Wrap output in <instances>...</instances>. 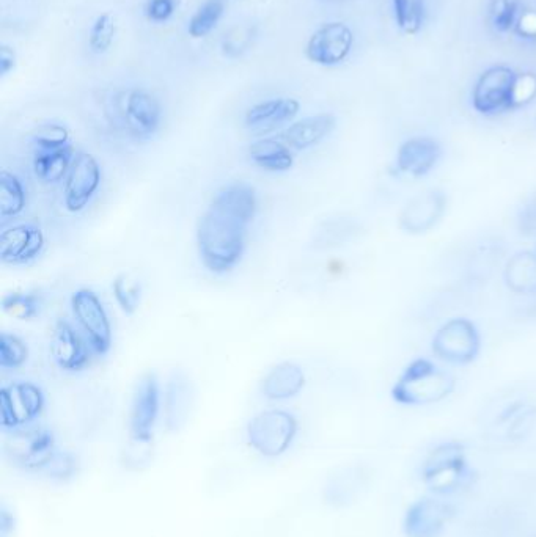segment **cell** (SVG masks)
I'll return each instance as SVG.
<instances>
[{"instance_id": "cb8c5ba5", "label": "cell", "mask_w": 536, "mask_h": 537, "mask_svg": "<svg viewBox=\"0 0 536 537\" xmlns=\"http://www.w3.org/2000/svg\"><path fill=\"white\" fill-rule=\"evenodd\" d=\"M503 282L518 296H536L535 252L524 250L511 255L503 269Z\"/></svg>"}, {"instance_id": "1f68e13d", "label": "cell", "mask_w": 536, "mask_h": 537, "mask_svg": "<svg viewBox=\"0 0 536 537\" xmlns=\"http://www.w3.org/2000/svg\"><path fill=\"white\" fill-rule=\"evenodd\" d=\"M398 27L408 35H415L425 22V0H392Z\"/></svg>"}, {"instance_id": "8992f818", "label": "cell", "mask_w": 536, "mask_h": 537, "mask_svg": "<svg viewBox=\"0 0 536 537\" xmlns=\"http://www.w3.org/2000/svg\"><path fill=\"white\" fill-rule=\"evenodd\" d=\"M45 393L34 382H13L0 390V426L5 434L29 428L45 410Z\"/></svg>"}, {"instance_id": "e575fe53", "label": "cell", "mask_w": 536, "mask_h": 537, "mask_svg": "<svg viewBox=\"0 0 536 537\" xmlns=\"http://www.w3.org/2000/svg\"><path fill=\"white\" fill-rule=\"evenodd\" d=\"M35 148L37 153H48V151L60 150L70 145V131L65 126L57 125V123H49V125L40 126L35 131L34 137Z\"/></svg>"}, {"instance_id": "7bdbcfd3", "label": "cell", "mask_w": 536, "mask_h": 537, "mask_svg": "<svg viewBox=\"0 0 536 537\" xmlns=\"http://www.w3.org/2000/svg\"><path fill=\"white\" fill-rule=\"evenodd\" d=\"M533 252H535V255H536V247H535V250H533Z\"/></svg>"}, {"instance_id": "52a82bcc", "label": "cell", "mask_w": 536, "mask_h": 537, "mask_svg": "<svg viewBox=\"0 0 536 537\" xmlns=\"http://www.w3.org/2000/svg\"><path fill=\"white\" fill-rule=\"evenodd\" d=\"M57 451L56 435L51 429L24 428L8 432L4 454L15 467L41 472Z\"/></svg>"}, {"instance_id": "ba28073f", "label": "cell", "mask_w": 536, "mask_h": 537, "mask_svg": "<svg viewBox=\"0 0 536 537\" xmlns=\"http://www.w3.org/2000/svg\"><path fill=\"white\" fill-rule=\"evenodd\" d=\"M71 308L84 332L90 349L96 355H106L112 348V326L106 308L95 291L81 288L71 296Z\"/></svg>"}, {"instance_id": "4fadbf2b", "label": "cell", "mask_w": 536, "mask_h": 537, "mask_svg": "<svg viewBox=\"0 0 536 537\" xmlns=\"http://www.w3.org/2000/svg\"><path fill=\"white\" fill-rule=\"evenodd\" d=\"M101 179L103 173L95 156L79 151L65 178V189H63L65 208L73 214L84 211L92 203L96 192L100 190Z\"/></svg>"}, {"instance_id": "44dd1931", "label": "cell", "mask_w": 536, "mask_h": 537, "mask_svg": "<svg viewBox=\"0 0 536 537\" xmlns=\"http://www.w3.org/2000/svg\"><path fill=\"white\" fill-rule=\"evenodd\" d=\"M367 481L368 473L360 467L338 468L324 486L323 498L326 505L334 508L353 505L367 487Z\"/></svg>"}, {"instance_id": "9a60e30c", "label": "cell", "mask_w": 536, "mask_h": 537, "mask_svg": "<svg viewBox=\"0 0 536 537\" xmlns=\"http://www.w3.org/2000/svg\"><path fill=\"white\" fill-rule=\"evenodd\" d=\"M353 44V30L345 22H327L312 33L305 46V55L316 65H340L353 51Z\"/></svg>"}, {"instance_id": "4dcf8cb0", "label": "cell", "mask_w": 536, "mask_h": 537, "mask_svg": "<svg viewBox=\"0 0 536 537\" xmlns=\"http://www.w3.org/2000/svg\"><path fill=\"white\" fill-rule=\"evenodd\" d=\"M114 296L126 315H134L142 302V283L136 275L122 272L112 283Z\"/></svg>"}, {"instance_id": "5b68a950", "label": "cell", "mask_w": 536, "mask_h": 537, "mask_svg": "<svg viewBox=\"0 0 536 537\" xmlns=\"http://www.w3.org/2000/svg\"><path fill=\"white\" fill-rule=\"evenodd\" d=\"M431 349L437 358L452 365H470L481 352V333L467 318H453L434 333Z\"/></svg>"}, {"instance_id": "f1b7e54d", "label": "cell", "mask_w": 536, "mask_h": 537, "mask_svg": "<svg viewBox=\"0 0 536 537\" xmlns=\"http://www.w3.org/2000/svg\"><path fill=\"white\" fill-rule=\"evenodd\" d=\"M43 296L37 291H13L2 299V310L18 321H34L41 315Z\"/></svg>"}, {"instance_id": "e0dca14e", "label": "cell", "mask_w": 536, "mask_h": 537, "mask_svg": "<svg viewBox=\"0 0 536 537\" xmlns=\"http://www.w3.org/2000/svg\"><path fill=\"white\" fill-rule=\"evenodd\" d=\"M441 142L430 136L411 137L397 151V169L409 178H423L436 169L442 159Z\"/></svg>"}, {"instance_id": "d6986e66", "label": "cell", "mask_w": 536, "mask_h": 537, "mask_svg": "<svg viewBox=\"0 0 536 537\" xmlns=\"http://www.w3.org/2000/svg\"><path fill=\"white\" fill-rule=\"evenodd\" d=\"M301 109L298 99L272 98L261 101L247 110L246 128L255 134H268L291 123Z\"/></svg>"}, {"instance_id": "5bb4252c", "label": "cell", "mask_w": 536, "mask_h": 537, "mask_svg": "<svg viewBox=\"0 0 536 537\" xmlns=\"http://www.w3.org/2000/svg\"><path fill=\"white\" fill-rule=\"evenodd\" d=\"M448 208V197L442 189H428L420 192L404 205L398 216V228L404 233H430L444 219Z\"/></svg>"}, {"instance_id": "ab89813d", "label": "cell", "mask_w": 536, "mask_h": 537, "mask_svg": "<svg viewBox=\"0 0 536 537\" xmlns=\"http://www.w3.org/2000/svg\"><path fill=\"white\" fill-rule=\"evenodd\" d=\"M175 0H148L147 18L153 22H166L175 13Z\"/></svg>"}, {"instance_id": "d6a6232c", "label": "cell", "mask_w": 536, "mask_h": 537, "mask_svg": "<svg viewBox=\"0 0 536 537\" xmlns=\"http://www.w3.org/2000/svg\"><path fill=\"white\" fill-rule=\"evenodd\" d=\"M117 35V22L111 13H103L93 22L89 33V46L93 54H106L114 44Z\"/></svg>"}, {"instance_id": "ffe728a7", "label": "cell", "mask_w": 536, "mask_h": 537, "mask_svg": "<svg viewBox=\"0 0 536 537\" xmlns=\"http://www.w3.org/2000/svg\"><path fill=\"white\" fill-rule=\"evenodd\" d=\"M194 406V385L183 371H173L166 390V428L180 432L191 417Z\"/></svg>"}, {"instance_id": "3957f363", "label": "cell", "mask_w": 536, "mask_h": 537, "mask_svg": "<svg viewBox=\"0 0 536 537\" xmlns=\"http://www.w3.org/2000/svg\"><path fill=\"white\" fill-rule=\"evenodd\" d=\"M474 470L467 459L464 443L448 440L434 446L420 467V479L430 494L450 497L469 486Z\"/></svg>"}, {"instance_id": "7a4b0ae2", "label": "cell", "mask_w": 536, "mask_h": 537, "mask_svg": "<svg viewBox=\"0 0 536 537\" xmlns=\"http://www.w3.org/2000/svg\"><path fill=\"white\" fill-rule=\"evenodd\" d=\"M456 390V377L430 358H415L404 368L392 387L393 401L404 407L439 404Z\"/></svg>"}, {"instance_id": "8d00e7d4", "label": "cell", "mask_w": 536, "mask_h": 537, "mask_svg": "<svg viewBox=\"0 0 536 537\" xmlns=\"http://www.w3.org/2000/svg\"><path fill=\"white\" fill-rule=\"evenodd\" d=\"M489 15H491L492 26L497 32H510L518 26V2L516 0H492Z\"/></svg>"}, {"instance_id": "603a6c76", "label": "cell", "mask_w": 536, "mask_h": 537, "mask_svg": "<svg viewBox=\"0 0 536 537\" xmlns=\"http://www.w3.org/2000/svg\"><path fill=\"white\" fill-rule=\"evenodd\" d=\"M305 387V374L296 363L283 362L266 374L261 393L271 401H287L301 393Z\"/></svg>"}, {"instance_id": "4316f807", "label": "cell", "mask_w": 536, "mask_h": 537, "mask_svg": "<svg viewBox=\"0 0 536 537\" xmlns=\"http://www.w3.org/2000/svg\"><path fill=\"white\" fill-rule=\"evenodd\" d=\"M536 423V406L525 401H516L500 412L497 424L507 428L508 439L521 440L532 431Z\"/></svg>"}, {"instance_id": "f546056e", "label": "cell", "mask_w": 536, "mask_h": 537, "mask_svg": "<svg viewBox=\"0 0 536 537\" xmlns=\"http://www.w3.org/2000/svg\"><path fill=\"white\" fill-rule=\"evenodd\" d=\"M225 13L224 0H205L189 21L188 32L194 40L210 35Z\"/></svg>"}, {"instance_id": "9c48e42d", "label": "cell", "mask_w": 536, "mask_h": 537, "mask_svg": "<svg viewBox=\"0 0 536 537\" xmlns=\"http://www.w3.org/2000/svg\"><path fill=\"white\" fill-rule=\"evenodd\" d=\"M518 79L519 74L508 66H492L475 84L472 106L481 115H497L513 109Z\"/></svg>"}, {"instance_id": "2e32d148", "label": "cell", "mask_w": 536, "mask_h": 537, "mask_svg": "<svg viewBox=\"0 0 536 537\" xmlns=\"http://www.w3.org/2000/svg\"><path fill=\"white\" fill-rule=\"evenodd\" d=\"M45 234L32 223H18L0 234V260L10 266L32 263L45 249Z\"/></svg>"}, {"instance_id": "ac0fdd59", "label": "cell", "mask_w": 536, "mask_h": 537, "mask_svg": "<svg viewBox=\"0 0 536 537\" xmlns=\"http://www.w3.org/2000/svg\"><path fill=\"white\" fill-rule=\"evenodd\" d=\"M54 362L67 373H79L90 360L89 346L68 321H57L51 338Z\"/></svg>"}, {"instance_id": "8fae6325", "label": "cell", "mask_w": 536, "mask_h": 537, "mask_svg": "<svg viewBox=\"0 0 536 537\" xmlns=\"http://www.w3.org/2000/svg\"><path fill=\"white\" fill-rule=\"evenodd\" d=\"M118 115L126 131L136 139H150L161 128V103L155 95L142 88H134L122 96Z\"/></svg>"}, {"instance_id": "f35d334b", "label": "cell", "mask_w": 536, "mask_h": 537, "mask_svg": "<svg viewBox=\"0 0 536 537\" xmlns=\"http://www.w3.org/2000/svg\"><path fill=\"white\" fill-rule=\"evenodd\" d=\"M518 228L524 236H536V194L519 211Z\"/></svg>"}, {"instance_id": "484cf974", "label": "cell", "mask_w": 536, "mask_h": 537, "mask_svg": "<svg viewBox=\"0 0 536 537\" xmlns=\"http://www.w3.org/2000/svg\"><path fill=\"white\" fill-rule=\"evenodd\" d=\"M74 148L71 145L48 153H37L34 158V173L41 183L57 184L65 181L74 158Z\"/></svg>"}, {"instance_id": "d590c367", "label": "cell", "mask_w": 536, "mask_h": 537, "mask_svg": "<svg viewBox=\"0 0 536 537\" xmlns=\"http://www.w3.org/2000/svg\"><path fill=\"white\" fill-rule=\"evenodd\" d=\"M79 461L78 457L74 456L70 451L57 450L54 456L49 459L48 464L43 467L41 473H45L48 478L59 481V483H67L74 476L78 475Z\"/></svg>"}, {"instance_id": "83f0119b", "label": "cell", "mask_w": 536, "mask_h": 537, "mask_svg": "<svg viewBox=\"0 0 536 537\" xmlns=\"http://www.w3.org/2000/svg\"><path fill=\"white\" fill-rule=\"evenodd\" d=\"M27 195L24 184L15 173L0 172V217L7 220L18 217L26 209Z\"/></svg>"}, {"instance_id": "277c9868", "label": "cell", "mask_w": 536, "mask_h": 537, "mask_svg": "<svg viewBox=\"0 0 536 537\" xmlns=\"http://www.w3.org/2000/svg\"><path fill=\"white\" fill-rule=\"evenodd\" d=\"M298 435V420L287 410H265L247 424L249 445L261 456L276 459L290 450Z\"/></svg>"}, {"instance_id": "7402d4cb", "label": "cell", "mask_w": 536, "mask_h": 537, "mask_svg": "<svg viewBox=\"0 0 536 537\" xmlns=\"http://www.w3.org/2000/svg\"><path fill=\"white\" fill-rule=\"evenodd\" d=\"M337 126V118L334 114H316L312 117L294 121L282 134L283 142L287 143L291 150L304 151L315 147L323 142L327 136H331Z\"/></svg>"}, {"instance_id": "74e56055", "label": "cell", "mask_w": 536, "mask_h": 537, "mask_svg": "<svg viewBox=\"0 0 536 537\" xmlns=\"http://www.w3.org/2000/svg\"><path fill=\"white\" fill-rule=\"evenodd\" d=\"M536 96V76L532 74H519L518 85L514 92L513 109L516 107L527 106L532 103Z\"/></svg>"}, {"instance_id": "836d02e7", "label": "cell", "mask_w": 536, "mask_h": 537, "mask_svg": "<svg viewBox=\"0 0 536 537\" xmlns=\"http://www.w3.org/2000/svg\"><path fill=\"white\" fill-rule=\"evenodd\" d=\"M29 348L21 338L4 332L0 335V366L4 369H18L27 362Z\"/></svg>"}, {"instance_id": "d4e9b609", "label": "cell", "mask_w": 536, "mask_h": 537, "mask_svg": "<svg viewBox=\"0 0 536 537\" xmlns=\"http://www.w3.org/2000/svg\"><path fill=\"white\" fill-rule=\"evenodd\" d=\"M249 156L260 169L271 173L288 172L294 164L291 148L283 140H258L250 145Z\"/></svg>"}, {"instance_id": "60d3db41", "label": "cell", "mask_w": 536, "mask_h": 537, "mask_svg": "<svg viewBox=\"0 0 536 537\" xmlns=\"http://www.w3.org/2000/svg\"><path fill=\"white\" fill-rule=\"evenodd\" d=\"M16 530V516L5 503L0 506V537H12Z\"/></svg>"}, {"instance_id": "b9f144b4", "label": "cell", "mask_w": 536, "mask_h": 537, "mask_svg": "<svg viewBox=\"0 0 536 537\" xmlns=\"http://www.w3.org/2000/svg\"><path fill=\"white\" fill-rule=\"evenodd\" d=\"M16 52L10 46L0 48V76H7L10 71L15 70Z\"/></svg>"}, {"instance_id": "7c38bea8", "label": "cell", "mask_w": 536, "mask_h": 537, "mask_svg": "<svg viewBox=\"0 0 536 537\" xmlns=\"http://www.w3.org/2000/svg\"><path fill=\"white\" fill-rule=\"evenodd\" d=\"M159 412H161V390L158 377L148 373L139 380L131 407L129 434L134 443L148 445L153 442Z\"/></svg>"}, {"instance_id": "6da1fadb", "label": "cell", "mask_w": 536, "mask_h": 537, "mask_svg": "<svg viewBox=\"0 0 536 537\" xmlns=\"http://www.w3.org/2000/svg\"><path fill=\"white\" fill-rule=\"evenodd\" d=\"M257 205V192L243 181L217 190L197 228L200 260L208 271L227 274L241 263Z\"/></svg>"}, {"instance_id": "30bf717a", "label": "cell", "mask_w": 536, "mask_h": 537, "mask_svg": "<svg viewBox=\"0 0 536 537\" xmlns=\"http://www.w3.org/2000/svg\"><path fill=\"white\" fill-rule=\"evenodd\" d=\"M455 516V505L444 497L431 494L417 498L404 512V537H441Z\"/></svg>"}]
</instances>
